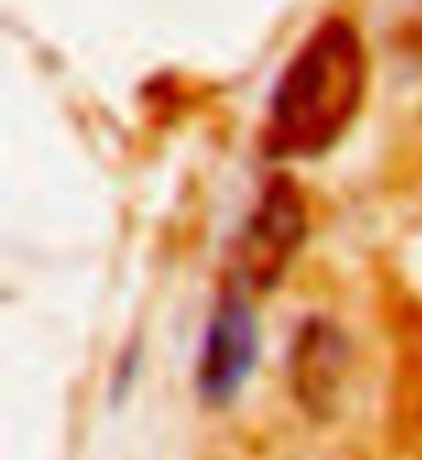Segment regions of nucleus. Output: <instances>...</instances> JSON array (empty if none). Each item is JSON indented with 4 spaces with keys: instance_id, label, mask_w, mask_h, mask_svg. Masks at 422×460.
<instances>
[{
    "instance_id": "f257e3e1",
    "label": "nucleus",
    "mask_w": 422,
    "mask_h": 460,
    "mask_svg": "<svg viewBox=\"0 0 422 460\" xmlns=\"http://www.w3.org/2000/svg\"><path fill=\"white\" fill-rule=\"evenodd\" d=\"M369 87V50L348 17H323L277 75L261 146L269 158H319L352 128Z\"/></svg>"
},
{
    "instance_id": "f03ea898",
    "label": "nucleus",
    "mask_w": 422,
    "mask_h": 460,
    "mask_svg": "<svg viewBox=\"0 0 422 460\" xmlns=\"http://www.w3.org/2000/svg\"><path fill=\"white\" fill-rule=\"evenodd\" d=\"M306 241V195L295 179L274 174L261 187L253 212L244 220L233 245V287L249 295H269L295 266L298 249Z\"/></svg>"
},
{
    "instance_id": "20e7f679",
    "label": "nucleus",
    "mask_w": 422,
    "mask_h": 460,
    "mask_svg": "<svg viewBox=\"0 0 422 460\" xmlns=\"http://www.w3.org/2000/svg\"><path fill=\"white\" fill-rule=\"evenodd\" d=\"M352 344L331 320L311 315L290 344V394L306 415H331L348 382Z\"/></svg>"
},
{
    "instance_id": "7ed1b4c3",
    "label": "nucleus",
    "mask_w": 422,
    "mask_h": 460,
    "mask_svg": "<svg viewBox=\"0 0 422 460\" xmlns=\"http://www.w3.org/2000/svg\"><path fill=\"white\" fill-rule=\"evenodd\" d=\"M261 361V320H257L253 295L228 287L215 299L195 357V398L207 411L233 407L253 382Z\"/></svg>"
}]
</instances>
